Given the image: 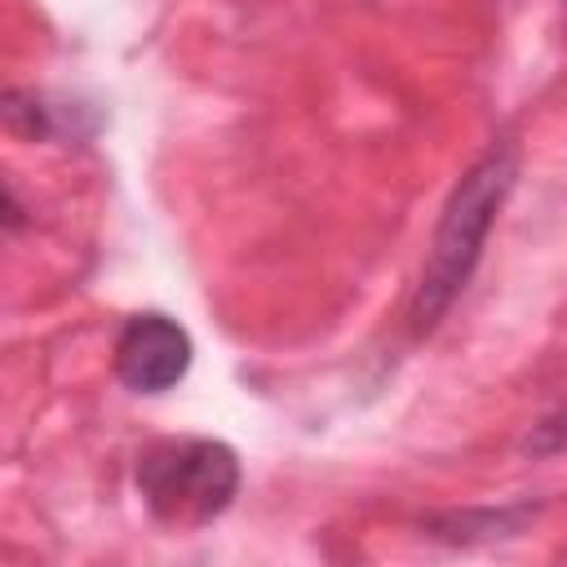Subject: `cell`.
I'll return each instance as SVG.
<instances>
[{"mask_svg": "<svg viewBox=\"0 0 567 567\" xmlns=\"http://www.w3.org/2000/svg\"><path fill=\"white\" fill-rule=\"evenodd\" d=\"M137 492L168 527L213 523L239 492V456L217 439H159L137 456Z\"/></svg>", "mask_w": 567, "mask_h": 567, "instance_id": "cell-2", "label": "cell"}, {"mask_svg": "<svg viewBox=\"0 0 567 567\" xmlns=\"http://www.w3.org/2000/svg\"><path fill=\"white\" fill-rule=\"evenodd\" d=\"M190 332L159 310L133 315L115 337V372L137 394L173 390L190 372Z\"/></svg>", "mask_w": 567, "mask_h": 567, "instance_id": "cell-3", "label": "cell"}, {"mask_svg": "<svg viewBox=\"0 0 567 567\" xmlns=\"http://www.w3.org/2000/svg\"><path fill=\"white\" fill-rule=\"evenodd\" d=\"M514 182V159L509 151H492L487 159H478L465 182L456 186L443 221H439V235H434V252L421 270V288H416V301H412V328L425 332L434 328V319L452 306V297L465 288L478 252H483V239L492 230V213L501 208L505 190Z\"/></svg>", "mask_w": 567, "mask_h": 567, "instance_id": "cell-1", "label": "cell"}]
</instances>
